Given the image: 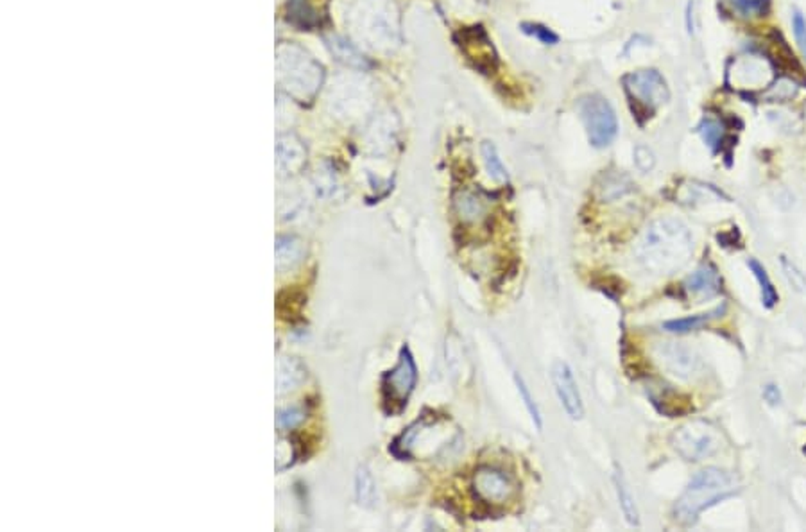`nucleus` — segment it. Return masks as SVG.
<instances>
[{
	"instance_id": "f257e3e1",
	"label": "nucleus",
	"mask_w": 806,
	"mask_h": 532,
	"mask_svg": "<svg viewBox=\"0 0 806 532\" xmlns=\"http://www.w3.org/2000/svg\"><path fill=\"white\" fill-rule=\"evenodd\" d=\"M694 253V239L685 222L676 217L651 221L635 244V257L642 269L654 276L680 271Z\"/></svg>"
},
{
	"instance_id": "f03ea898",
	"label": "nucleus",
	"mask_w": 806,
	"mask_h": 532,
	"mask_svg": "<svg viewBox=\"0 0 806 532\" xmlns=\"http://www.w3.org/2000/svg\"><path fill=\"white\" fill-rule=\"evenodd\" d=\"M737 492V481L730 472L721 468L701 470L674 504V519L681 526H694L705 510L733 497Z\"/></svg>"
},
{
	"instance_id": "7ed1b4c3",
	"label": "nucleus",
	"mask_w": 806,
	"mask_h": 532,
	"mask_svg": "<svg viewBox=\"0 0 806 532\" xmlns=\"http://www.w3.org/2000/svg\"><path fill=\"white\" fill-rule=\"evenodd\" d=\"M671 445L685 461L701 463L721 452L724 447V434L712 422L692 420L672 432Z\"/></svg>"
},
{
	"instance_id": "20e7f679",
	"label": "nucleus",
	"mask_w": 806,
	"mask_h": 532,
	"mask_svg": "<svg viewBox=\"0 0 806 532\" xmlns=\"http://www.w3.org/2000/svg\"><path fill=\"white\" fill-rule=\"evenodd\" d=\"M418 380V371L414 359L407 346L402 348L398 364L387 371L382 379V398L384 407L389 414H398L407 406L411 393L414 391Z\"/></svg>"
},
{
	"instance_id": "39448f33",
	"label": "nucleus",
	"mask_w": 806,
	"mask_h": 532,
	"mask_svg": "<svg viewBox=\"0 0 806 532\" xmlns=\"http://www.w3.org/2000/svg\"><path fill=\"white\" fill-rule=\"evenodd\" d=\"M579 111L592 145L606 147L615 140L619 133V122L611 104L604 97L601 95L583 97L579 100Z\"/></svg>"
},
{
	"instance_id": "423d86ee",
	"label": "nucleus",
	"mask_w": 806,
	"mask_h": 532,
	"mask_svg": "<svg viewBox=\"0 0 806 532\" xmlns=\"http://www.w3.org/2000/svg\"><path fill=\"white\" fill-rule=\"evenodd\" d=\"M626 90L635 102V113H646V117H651V113L669 100V88L665 79L656 70H638L633 74H628L624 77Z\"/></svg>"
},
{
	"instance_id": "0eeeda50",
	"label": "nucleus",
	"mask_w": 806,
	"mask_h": 532,
	"mask_svg": "<svg viewBox=\"0 0 806 532\" xmlns=\"http://www.w3.org/2000/svg\"><path fill=\"white\" fill-rule=\"evenodd\" d=\"M475 497L488 506L509 504L518 495V484L502 470L482 467L472 479Z\"/></svg>"
},
{
	"instance_id": "6e6552de",
	"label": "nucleus",
	"mask_w": 806,
	"mask_h": 532,
	"mask_svg": "<svg viewBox=\"0 0 806 532\" xmlns=\"http://www.w3.org/2000/svg\"><path fill=\"white\" fill-rule=\"evenodd\" d=\"M654 359L667 373L681 380L696 379L703 368L699 355L683 343H658L654 346Z\"/></svg>"
},
{
	"instance_id": "1a4fd4ad",
	"label": "nucleus",
	"mask_w": 806,
	"mask_h": 532,
	"mask_svg": "<svg viewBox=\"0 0 806 532\" xmlns=\"http://www.w3.org/2000/svg\"><path fill=\"white\" fill-rule=\"evenodd\" d=\"M550 379L565 413L572 420H581L585 416V406L570 366L563 361H556L550 370Z\"/></svg>"
},
{
	"instance_id": "9d476101",
	"label": "nucleus",
	"mask_w": 806,
	"mask_h": 532,
	"mask_svg": "<svg viewBox=\"0 0 806 532\" xmlns=\"http://www.w3.org/2000/svg\"><path fill=\"white\" fill-rule=\"evenodd\" d=\"M463 39H461V48H464V52L468 54V57L475 63L477 68L481 70H493L495 63H497V56L493 52V45L490 41V38L486 36V32L481 27H472L461 32Z\"/></svg>"
},
{
	"instance_id": "9b49d317",
	"label": "nucleus",
	"mask_w": 806,
	"mask_h": 532,
	"mask_svg": "<svg viewBox=\"0 0 806 532\" xmlns=\"http://www.w3.org/2000/svg\"><path fill=\"white\" fill-rule=\"evenodd\" d=\"M723 280L712 264H703L685 280V291L698 298H714L721 292Z\"/></svg>"
},
{
	"instance_id": "f8f14e48",
	"label": "nucleus",
	"mask_w": 806,
	"mask_h": 532,
	"mask_svg": "<svg viewBox=\"0 0 806 532\" xmlns=\"http://www.w3.org/2000/svg\"><path fill=\"white\" fill-rule=\"evenodd\" d=\"M308 373L305 364L296 357H283L278 361L276 368V393L287 395L290 391H296L305 380Z\"/></svg>"
},
{
	"instance_id": "ddd939ff",
	"label": "nucleus",
	"mask_w": 806,
	"mask_h": 532,
	"mask_svg": "<svg viewBox=\"0 0 806 532\" xmlns=\"http://www.w3.org/2000/svg\"><path fill=\"white\" fill-rule=\"evenodd\" d=\"M737 79L744 88H762L771 81V68L766 59H758L757 56H746L735 65Z\"/></svg>"
},
{
	"instance_id": "4468645a",
	"label": "nucleus",
	"mask_w": 806,
	"mask_h": 532,
	"mask_svg": "<svg viewBox=\"0 0 806 532\" xmlns=\"http://www.w3.org/2000/svg\"><path fill=\"white\" fill-rule=\"evenodd\" d=\"M307 246L294 235H282L276 239V269L285 273L303 262Z\"/></svg>"
},
{
	"instance_id": "2eb2a0df",
	"label": "nucleus",
	"mask_w": 806,
	"mask_h": 532,
	"mask_svg": "<svg viewBox=\"0 0 806 532\" xmlns=\"http://www.w3.org/2000/svg\"><path fill=\"white\" fill-rule=\"evenodd\" d=\"M454 208L461 221L464 222H481L488 215L486 199L473 190H461L454 197Z\"/></svg>"
},
{
	"instance_id": "dca6fc26",
	"label": "nucleus",
	"mask_w": 806,
	"mask_h": 532,
	"mask_svg": "<svg viewBox=\"0 0 806 532\" xmlns=\"http://www.w3.org/2000/svg\"><path fill=\"white\" fill-rule=\"evenodd\" d=\"M653 402L658 406V409L671 418H676L680 414H685L692 409L690 398L676 393V391H660L658 395H653Z\"/></svg>"
},
{
	"instance_id": "f3484780",
	"label": "nucleus",
	"mask_w": 806,
	"mask_h": 532,
	"mask_svg": "<svg viewBox=\"0 0 806 532\" xmlns=\"http://www.w3.org/2000/svg\"><path fill=\"white\" fill-rule=\"evenodd\" d=\"M748 266H750V269L753 271L755 278H757L758 283H760L762 303H764V307H766V309H773V307L780 301V294H778L775 283L771 282V278H769L766 267H764L758 260H755V258H751V260L748 262Z\"/></svg>"
},
{
	"instance_id": "a211bd4d",
	"label": "nucleus",
	"mask_w": 806,
	"mask_h": 532,
	"mask_svg": "<svg viewBox=\"0 0 806 532\" xmlns=\"http://www.w3.org/2000/svg\"><path fill=\"white\" fill-rule=\"evenodd\" d=\"M723 310L724 309H715V310H712L708 314H698V316H690V318H685V319L669 321V323H665V330L674 332V334H687V332L698 330V328L705 327L708 321L719 318L723 314Z\"/></svg>"
},
{
	"instance_id": "6ab92c4d",
	"label": "nucleus",
	"mask_w": 806,
	"mask_h": 532,
	"mask_svg": "<svg viewBox=\"0 0 806 532\" xmlns=\"http://www.w3.org/2000/svg\"><path fill=\"white\" fill-rule=\"evenodd\" d=\"M481 151H482L484 165H486V170H488L490 178L493 181H497V183H506L509 176H507V170H506V167H504V163H502V160L498 156L497 147L491 142H484Z\"/></svg>"
},
{
	"instance_id": "aec40b11",
	"label": "nucleus",
	"mask_w": 806,
	"mask_h": 532,
	"mask_svg": "<svg viewBox=\"0 0 806 532\" xmlns=\"http://www.w3.org/2000/svg\"><path fill=\"white\" fill-rule=\"evenodd\" d=\"M615 484H617V493H619L620 508H622V511H624L626 520H628L631 526H640V519H638V510H637V504H635V497L631 495V492H629V488H628V484H626V479H624V475H622L620 472H617V475H615Z\"/></svg>"
},
{
	"instance_id": "412c9836",
	"label": "nucleus",
	"mask_w": 806,
	"mask_h": 532,
	"mask_svg": "<svg viewBox=\"0 0 806 532\" xmlns=\"http://www.w3.org/2000/svg\"><path fill=\"white\" fill-rule=\"evenodd\" d=\"M699 133L703 140L714 149L719 151L724 142V126L715 118H705L699 126Z\"/></svg>"
},
{
	"instance_id": "4be33fe9",
	"label": "nucleus",
	"mask_w": 806,
	"mask_h": 532,
	"mask_svg": "<svg viewBox=\"0 0 806 532\" xmlns=\"http://www.w3.org/2000/svg\"><path fill=\"white\" fill-rule=\"evenodd\" d=\"M357 499L364 506H373L377 499L375 481L366 468H360L357 474Z\"/></svg>"
},
{
	"instance_id": "5701e85b",
	"label": "nucleus",
	"mask_w": 806,
	"mask_h": 532,
	"mask_svg": "<svg viewBox=\"0 0 806 532\" xmlns=\"http://www.w3.org/2000/svg\"><path fill=\"white\" fill-rule=\"evenodd\" d=\"M305 420V411L301 407H289L278 413L276 416V423L280 429L283 431H292L296 429L301 422Z\"/></svg>"
},
{
	"instance_id": "b1692460",
	"label": "nucleus",
	"mask_w": 806,
	"mask_h": 532,
	"mask_svg": "<svg viewBox=\"0 0 806 532\" xmlns=\"http://www.w3.org/2000/svg\"><path fill=\"white\" fill-rule=\"evenodd\" d=\"M296 450L290 440H280L276 445V470H287L294 465Z\"/></svg>"
},
{
	"instance_id": "393cba45",
	"label": "nucleus",
	"mask_w": 806,
	"mask_h": 532,
	"mask_svg": "<svg viewBox=\"0 0 806 532\" xmlns=\"http://www.w3.org/2000/svg\"><path fill=\"white\" fill-rule=\"evenodd\" d=\"M631 187H633V185H631V181H629L626 176H615V178H610V179H606V185L602 187L604 197H606V199H617V197L624 196L626 192H629Z\"/></svg>"
},
{
	"instance_id": "a878e982",
	"label": "nucleus",
	"mask_w": 806,
	"mask_h": 532,
	"mask_svg": "<svg viewBox=\"0 0 806 532\" xmlns=\"http://www.w3.org/2000/svg\"><path fill=\"white\" fill-rule=\"evenodd\" d=\"M782 264H784V271H785L789 282L794 285V289H798V291H802V292H806L805 275H803L793 262H789L787 258H784Z\"/></svg>"
},
{
	"instance_id": "bb28decb",
	"label": "nucleus",
	"mask_w": 806,
	"mask_h": 532,
	"mask_svg": "<svg viewBox=\"0 0 806 532\" xmlns=\"http://www.w3.org/2000/svg\"><path fill=\"white\" fill-rule=\"evenodd\" d=\"M635 161H637V165H638L644 172H649V170L654 167L656 158H654V154H653V151H651L649 147L638 145V147L635 149Z\"/></svg>"
},
{
	"instance_id": "cd10ccee",
	"label": "nucleus",
	"mask_w": 806,
	"mask_h": 532,
	"mask_svg": "<svg viewBox=\"0 0 806 532\" xmlns=\"http://www.w3.org/2000/svg\"><path fill=\"white\" fill-rule=\"evenodd\" d=\"M516 382H518V388H520V393H522V397H524V400H525V406H527V409H529V413H531V416H533V420L536 422V425H538V429H542V416H540V411H538V406L534 404V400H533V397H531V393H529V389H527V386L524 384V380L522 379H516Z\"/></svg>"
},
{
	"instance_id": "c85d7f7f",
	"label": "nucleus",
	"mask_w": 806,
	"mask_h": 532,
	"mask_svg": "<svg viewBox=\"0 0 806 532\" xmlns=\"http://www.w3.org/2000/svg\"><path fill=\"white\" fill-rule=\"evenodd\" d=\"M793 27H794V34H796V39L800 43V48H802V52H803V56L806 57V20L800 11L794 13Z\"/></svg>"
},
{
	"instance_id": "c756f323",
	"label": "nucleus",
	"mask_w": 806,
	"mask_h": 532,
	"mask_svg": "<svg viewBox=\"0 0 806 532\" xmlns=\"http://www.w3.org/2000/svg\"><path fill=\"white\" fill-rule=\"evenodd\" d=\"M776 86H778V88H773V95H775V99H778V100H785V99L794 97V93H796V90H798V86H796L793 81H787V79L780 81Z\"/></svg>"
},
{
	"instance_id": "7c9ffc66",
	"label": "nucleus",
	"mask_w": 806,
	"mask_h": 532,
	"mask_svg": "<svg viewBox=\"0 0 806 532\" xmlns=\"http://www.w3.org/2000/svg\"><path fill=\"white\" fill-rule=\"evenodd\" d=\"M525 31L527 32H531V34H536L540 39H543V41H556V36L549 31V29H545V27H540V25H525Z\"/></svg>"
},
{
	"instance_id": "2f4dec72",
	"label": "nucleus",
	"mask_w": 806,
	"mask_h": 532,
	"mask_svg": "<svg viewBox=\"0 0 806 532\" xmlns=\"http://www.w3.org/2000/svg\"><path fill=\"white\" fill-rule=\"evenodd\" d=\"M764 398L771 404V406H776V404H780V400H782V395H780V389L776 388V386H767L766 389H764Z\"/></svg>"
}]
</instances>
